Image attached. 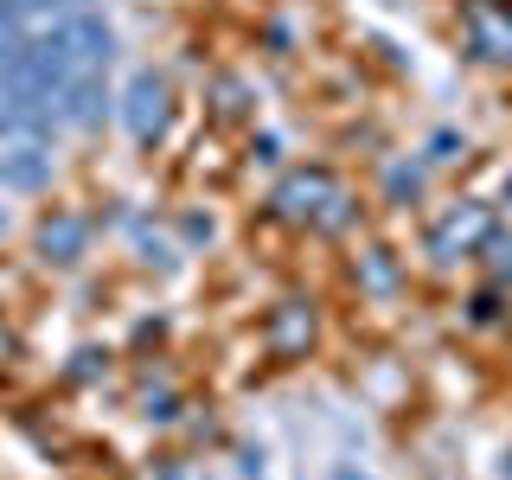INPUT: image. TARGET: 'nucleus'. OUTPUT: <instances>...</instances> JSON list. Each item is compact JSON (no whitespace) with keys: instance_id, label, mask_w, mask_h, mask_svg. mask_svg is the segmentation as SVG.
Instances as JSON below:
<instances>
[{"instance_id":"nucleus-3","label":"nucleus","mask_w":512,"mask_h":480,"mask_svg":"<svg viewBox=\"0 0 512 480\" xmlns=\"http://www.w3.org/2000/svg\"><path fill=\"white\" fill-rule=\"evenodd\" d=\"M45 180H52V148H45V141H26L20 135V148L0 154V186L32 192V186H45Z\"/></svg>"},{"instance_id":"nucleus-2","label":"nucleus","mask_w":512,"mask_h":480,"mask_svg":"<svg viewBox=\"0 0 512 480\" xmlns=\"http://www.w3.org/2000/svg\"><path fill=\"white\" fill-rule=\"evenodd\" d=\"M122 122H128V135L135 141H154L160 128H167V84H160L154 71H141L135 84H128V96H122Z\"/></svg>"},{"instance_id":"nucleus-5","label":"nucleus","mask_w":512,"mask_h":480,"mask_svg":"<svg viewBox=\"0 0 512 480\" xmlns=\"http://www.w3.org/2000/svg\"><path fill=\"white\" fill-rule=\"evenodd\" d=\"M0 231H7V212H0Z\"/></svg>"},{"instance_id":"nucleus-1","label":"nucleus","mask_w":512,"mask_h":480,"mask_svg":"<svg viewBox=\"0 0 512 480\" xmlns=\"http://www.w3.org/2000/svg\"><path fill=\"white\" fill-rule=\"evenodd\" d=\"M109 109H116V96H109L103 71H71V77H64V90H58V122L96 128V122H109Z\"/></svg>"},{"instance_id":"nucleus-4","label":"nucleus","mask_w":512,"mask_h":480,"mask_svg":"<svg viewBox=\"0 0 512 480\" xmlns=\"http://www.w3.org/2000/svg\"><path fill=\"white\" fill-rule=\"evenodd\" d=\"M39 244H45V256H58V263H77L84 244H90V224L84 218H58V224H45V231H39Z\"/></svg>"},{"instance_id":"nucleus-6","label":"nucleus","mask_w":512,"mask_h":480,"mask_svg":"<svg viewBox=\"0 0 512 480\" xmlns=\"http://www.w3.org/2000/svg\"><path fill=\"white\" fill-rule=\"evenodd\" d=\"M506 199H512V180H506Z\"/></svg>"}]
</instances>
